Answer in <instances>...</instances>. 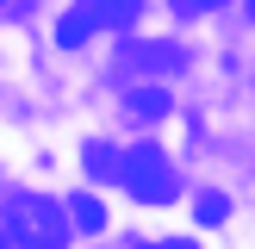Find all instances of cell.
Segmentation results:
<instances>
[{"mask_svg": "<svg viewBox=\"0 0 255 249\" xmlns=\"http://www.w3.org/2000/svg\"><path fill=\"white\" fill-rule=\"evenodd\" d=\"M119 181L131 187L143 206H168L181 187H174V168L162 162V149H125L119 156Z\"/></svg>", "mask_w": 255, "mask_h": 249, "instance_id": "6da1fadb", "label": "cell"}, {"mask_svg": "<svg viewBox=\"0 0 255 249\" xmlns=\"http://www.w3.org/2000/svg\"><path fill=\"white\" fill-rule=\"evenodd\" d=\"M81 12H87L94 25H125V19L143 12V0H81Z\"/></svg>", "mask_w": 255, "mask_h": 249, "instance_id": "7a4b0ae2", "label": "cell"}, {"mask_svg": "<svg viewBox=\"0 0 255 249\" xmlns=\"http://www.w3.org/2000/svg\"><path fill=\"white\" fill-rule=\"evenodd\" d=\"M62 212H69V218H75V231H87V237H94V231H106V206H100L94 193H75Z\"/></svg>", "mask_w": 255, "mask_h": 249, "instance_id": "3957f363", "label": "cell"}, {"mask_svg": "<svg viewBox=\"0 0 255 249\" xmlns=\"http://www.w3.org/2000/svg\"><path fill=\"white\" fill-rule=\"evenodd\" d=\"M87 174H94V181H119V149L112 143H87Z\"/></svg>", "mask_w": 255, "mask_h": 249, "instance_id": "277c9868", "label": "cell"}, {"mask_svg": "<svg viewBox=\"0 0 255 249\" xmlns=\"http://www.w3.org/2000/svg\"><path fill=\"white\" fill-rule=\"evenodd\" d=\"M87 31H94V19H87V12H62V19H56V44H62V50H81Z\"/></svg>", "mask_w": 255, "mask_h": 249, "instance_id": "5b68a950", "label": "cell"}, {"mask_svg": "<svg viewBox=\"0 0 255 249\" xmlns=\"http://www.w3.org/2000/svg\"><path fill=\"white\" fill-rule=\"evenodd\" d=\"M231 218V199L224 193H199V224H224Z\"/></svg>", "mask_w": 255, "mask_h": 249, "instance_id": "8992f818", "label": "cell"}, {"mask_svg": "<svg viewBox=\"0 0 255 249\" xmlns=\"http://www.w3.org/2000/svg\"><path fill=\"white\" fill-rule=\"evenodd\" d=\"M131 106L156 119V112H168V94H162V87H137V94H131Z\"/></svg>", "mask_w": 255, "mask_h": 249, "instance_id": "52a82bcc", "label": "cell"}, {"mask_svg": "<svg viewBox=\"0 0 255 249\" xmlns=\"http://www.w3.org/2000/svg\"><path fill=\"white\" fill-rule=\"evenodd\" d=\"M131 62H181V50H156L149 44V50H131Z\"/></svg>", "mask_w": 255, "mask_h": 249, "instance_id": "ba28073f", "label": "cell"}, {"mask_svg": "<svg viewBox=\"0 0 255 249\" xmlns=\"http://www.w3.org/2000/svg\"><path fill=\"white\" fill-rule=\"evenodd\" d=\"M137 249H199L193 237H168V243H137Z\"/></svg>", "mask_w": 255, "mask_h": 249, "instance_id": "9c48e42d", "label": "cell"}, {"mask_svg": "<svg viewBox=\"0 0 255 249\" xmlns=\"http://www.w3.org/2000/svg\"><path fill=\"white\" fill-rule=\"evenodd\" d=\"M181 6H193V12H212V6H224V0H181Z\"/></svg>", "mask_w": 255, "mask_h": 249, "instance_id": "30bf717a", "label": "cell"}, {"mask_svg": "<svg viewBox=\"0 0 255 249\" xmlns=\"http://www.w3.org/2000/svg\"><path fill=\"white\" fill-rule=\"evenodd\" d=\"M0 249H12V231H6V224H0Z\"/></svg>", "mask_w": 255, "mask_h": 249, "instance_id": "8fae6325", "label": "cell"}, {"mask_svg": "<svg viewBox=\"0 0 255 249\" xmlns=\"http://www.w3.org/2000/svg\"><path fill=\"white\" fill-rule=\"evenodd\" d=\"M249 19H255V0H249Z\"/></svg>", "mask_w": 255, "mask_h": 249, "instance_id": "7c38bea8", "label": "cell"}, {"mask_svg": "<svg viewBox=\"0 0 255 249\" xmlns=\"http://www.w3.org/2000/svg\"><path fill=\"white\" fill-rule=\"evenodd\" d=\"M0 6H6V0H0Z\"/></svg>", "mask_w": 255, "mask_h": 249, "instance_id": "4fadbf2b", "label": "cell"}]
</instances>
